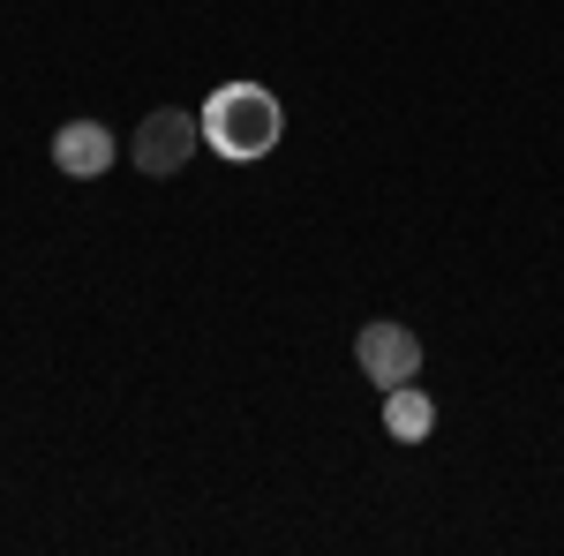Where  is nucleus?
I'll use <instances>...</instances> for the list:
<instances>
[{
  "label": "nucleus",
  "mask_w": 564,
  "mask_h": 556,
  "mask_svg": "<svg viewBox=\"0 0 564 556\" xmlns=\"http://www.w3.org/2000/svg\"><path fill=\"white\" fill-rule=\"evenodd\" d=\"M384 428L399 436V444H422V436L436 428L430 391H414V384H391V391H384Z\"/></svg>",
  "instance_id": "obj_5"
},
{
  "label": "nucleus",
  "mask_w": 564,
  "mask_h": 556,
  "mask_svg": "<svg viewBox=\"0 0 564 556\" xmlns=\"http://www.w3.org/2000/svg\"><path fill=\"white\" fill-rule=\"evenodd\" d=\"M53 166L76 173V181H98V173L113 166V129L106 121H61L53 129Z\"/></svg>",
  "instance_id": "obj_4"
},
{
  "label": "nucleus",
  "mask_w": 564,
  "mask_h": 556,
  "mask_svg": "<svg viewBox=\"0 0 564 556\" xmlns=\"http://www.w3.org/2000/svg\"><path fill=\"white\" fill-rule=\"evenodd\" d=\"M279 135H286V113H279V98L263 84H218L204 98V143H212L218 159H234V166L271 159Z\"/></svg>",
  "instance_id": "obj_1"
},
{
  "label": "nucleus",
  "mask_w": 564,
  "mask_h": 556,
  "mask_svg": "<svg viewBox=\"0 0 564 556\" xmlns=\"http://www.w3.org/2000/svg\"><path fill=\"white\" fill-rule=\"evenodd\" d=\"M354 361H361V377L377 391H391V384H414L422 377V339L406 331V324H361V339H354Z\"/></svg>",
  "instance_id": "obj_3"
},
{
  "label": "nucleus",
  "mask_w": 564,
  "mask_h": 556,
  "mask_svg": "<svg viewBox=\"0 0 564 556\" xmlns=\"http://www.w3.org/2000/svg\"><path fill=\"white\" fill-rule=\"evenodd\" d=\"M196 143H204V121L196 113H181V106H159V113H143V129H135V166L151 173V181H166L196 159Z\"/></svg>",
  "instance_id": "obj_2"
}]
</instances>
